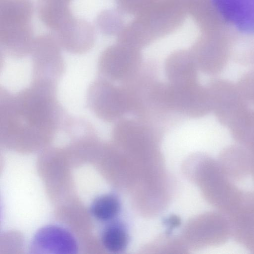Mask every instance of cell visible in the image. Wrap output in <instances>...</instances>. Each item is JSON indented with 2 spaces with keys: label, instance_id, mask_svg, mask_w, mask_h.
<instances>
[{
  "label": "cell",
  "instance_id": "obj_1",
  "mask_svg": "<svg viewBox=\"0 0 254 254\" xmlns=\"http://www.w3.org/2000/svg\"><path fill=\"white\" fill-rule=\"evenodd\" d=\"M58 82L32 80L12 93L0 91V133L9 141H42L63 128L68 116L57 98Z\"/></svg>",
  "mask_w": 254,
  "mask_h": 254
},
{
  "label": "cell",
  "instance_id": "obj_2",
  "mask_svg": "<svg viewBox=\"0 0 254 254\" xmlns=\"http://www.w3.org/2000/svg\"><path fill=\"white\" fill-rule=\"evenodd\" d=\"M32 8L30 0H0V43L5 55L21 59L30 54Z\"/></svg>",
  "mask_w": 254,
  "mask_h": 254
},
{
  "label": "cell",
  "instance_id": "obj_3",
  "mask_svg": "<svg viewBox=\"0 0 254 254\" xmlns=\"http://www.w3.org/2000/svg\"><path fill=\"white\" fill-rule=\"evenodd\" d=\"M87 105L96 117L107 122L119 119L133 108L131 98L126 92L100 77L88 87Z\"/></svg>",
  "mask_w": 254,
  "mask_h": 254
},
{
  "label": "cell",
  "instance_id": "obj_4",
  "mask_svg": "<svg viewBox=\"0 0 254 254\" xmlns=\"http://www.w3.org/2000/svg\"><path fill=\"white\" fill-rule=\"evenodd\" d=\"M204 167L206 195L217 210L227 216L240 202L244 190L226 175L217 161L209 160Z\"/></svg>",
  "mask_w": 254,
  "mask_h": 254
},
{
  "label": "cell",
  "instance_id": "obj_5",
  "mask_svg": "<svg viewBox=\"0 0 254 254\" xmlns=\"http://www.w3.org/2000/svg\"><path fill=\"white\" fill-rule=\"evenodd\" d=\"M32 80L58 82L65 70L61 47L56 37L44 35L34 40L30 52Z\"/></svg>",
  "mask_w": 254,
  "mask_h": 254
},
{
  "label": "cell",
  "instance_id": "obj_6",
  "mask_svg": "<svg viewBox=\"0 0 254 254\" xmlns=\"http://www.w3.org/2000/svg\"><path fill=\"white\" fill-rule=\"evenodd\" d=\"M32 254H77L78 242L67 228L55 224L45 225L36 231L30 242Z\"/></svg>",
  "mask_w": 254,
  "mask_h": 254
},
{
  "label": "cell",
  "instance_id": "obj_7",
  "mask_svg": "<svg viewBox=\"0 0 254 254\" xmlns=\"http://www.w3.org/2000/svg\"><path fill=\"white\" fill-rule=\"evenodd\" d=\"M226 216L231 237L254 254V191H244L240 202Z\"/></svg>",
  "mask_w": 254,
  "mask_h": 254
},
{
  "label": "cell",
  "instance_id": "obj_8",
  "mask_svg": "<svg viewBox=\"0 0 254 254\" xmlns=\"http://www.w3.org/2000/svg\"><path fill=\"white\" fill-rule=\"evenodd\" d=\"M161 102L166 108L190 117H195L200 112L203 95L196 83L187 85H162Z\"/></svg>",
  "mask_w": 254,
  "mask_h": 254
},
{
  "label": "cell",
  "instance_id": "obj_9",
  "mask_svg": "<svg viewBox=\"0 0 254 254\" xmlns=\"http://www.w3.org/2000/svg\"><path fill=\"white\" fill-rule=\"evenodd\" d=\"M222 18L239 32L254 35V0H211Z\"/></svg>",
  "mask_w": 254,
  "mask_h": 254
},
{
  "label": "cell",
  "instance_id": "obj_10",
  "mask_svg": "<svg viewBox=\"0 0 254 254\" xmlns=\"http://www.w3.org/2000/svg\"><path fill=\"white\" fill-rule=\"evenodd\" d=\"M138 59L130 52L116 48L105 50L98 62L99 77L119 81L130 76L138 65Z\"/></svg>",
  "mask_w": 254,
  "mask_h": 254
},
{
  "label": "cell",
  "instance_id": "obj_11",
  "mask_svg": "<svg viewBox=\"0 0 254 254\" xmlns=\"http://www.w3.org/2000/svg\"><path fill=\"white\" fill-rule=\"evenodd\" d=\"M217 161L223 172L236 183L251 176L253 158L250 151L237 147L226 148L220 153Z\"/></svg>",
  "mask_w": 254,
  "mask_h": 254
},
{
  "label": "cell",
  "instance_id": "obj_12",
  "mask_svg": "<svg viewBox=\"0 0 254 254\" xmlns=\"http://www.w3.org/2000/svg\"><path fill=\"white\" fill-rule=\"evenodd\" d=\"M165 70L172 85H187L195 83V64L187 55L179 54L169 58L165 64Z\"/></svg>",
  "mask_w": 254,
  "mask_h": 254
},
{
  "label": "cell",
  "instance_id": "obj_13",
  "mask_svg": "<svg viewBox=\"0 0 254 254\" xmlns=\"http://www.w3.org/2000/svg\"><path fill=\"white\" fill-rule=\"evenodd\" d=\"M121 207V202L117 196L107 193L99 195L92 200L89 206V212L97 221L108 223L117 217Z\"/></svg>",
  "mask_w": 254,
  "mask_h": 254
},
{
  "label": "cell",
  "instance_id": "obj_14",
  "mask_svg": "<svg viewBox=\"0 0 254 254\" xmlns=\"http://www.w3.org/2000/svg\"><path fill=\"white\" fill-rule=\"evenodd\" d=\"M102 231L101 242L107 251L118 253L125 250L128 243V233L120 223L111 221Z\"/></svg>",
  "mask_w": 254,
  "mask_h": 254
},
{
  "label": "cell",
  "instance_id": "obj_15",
  "mask_svg": "<svg viewBox=\"0 0 254 254\" xmlns=\"http://www.w3.org/2000/svg\"><path fill=\"white\" fill-rule=\"evenodd\" d=\"M71 0H39V7L45 9H61L68 7Z\"/></svg>",
  "mask_w": 254,
  "mask_h": 254
},
{
  "label": "cell",
  "instance_id": "obj_16",
  "mask_svg": "<svg viewBox=\"0 0 254 254\" xmlns=\"http://www.w3.org/2000/svg\"><path fill=\"white\" fill-rule=\"evenodd\" d=\"M253 158V165H252V170L251 173V177L253 180L254 183V153H251Z\"/></svg>",
  "mask_w": 254,
  "mask_h": 254
}]
</instances>
